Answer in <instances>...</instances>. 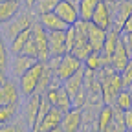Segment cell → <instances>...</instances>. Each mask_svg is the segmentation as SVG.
Instances as JSON below:
<instances>
[{
  "mask_svg": "<svg viewBox=\"0 0 132 132\" xmlns=\"http://www.w3.org/2000/svg\"><path fill=\"white\" fill-rule=\"evenodd\" d=\"M95 77L101 85V101L103 105H114V99L118 95V92L123 88L121 73L116 72L110 64L103 66L95 72Z\"/></svg>",
  "mask_w": 132,
  "mask_h": 132,
  "instance_id": "1",
  "label": "cell"
},
{
  "mask_svg": "<svg viewBox=\"0 0 132 132\" xmlns=\"http://www.w3.org/2000/svg\"><path fill=\"white\" fill-rule=\"evenodd\" d=\"M35 22V15H33L31 9H26V11H19L11 20L4 22V24H0V33H2V37L9 42L16 33H20L22 29L26 28H31V24Z\"/></svg>",
  "mask_w": 132,
  "mask_h": 132,
  "instance_id": "2",
  "label": "cell"
},
{
  "mask_svg": "<svg viewBox=\"0 0 132 132\" xmlns=\"http://www.w3.org/2000/svg\"><path fill=\"white\" fill-rule=\"evenodd\" d=\"M88 24H90V20H82V19H79L73 24L75 40H73V48H72L70 53L75 55L79 61H85L92 52V46L88 42Z\"/></svg>",
  "mask_w": 132,
  "mask_h": 132,
  "instance_id": "3",
  "label": "cell"
},
{
  "mask_svg": "<svg viewBox=\"0 0 132 132\" xmlns=\"http://www.w3.org/2000/svg\"><path fill=\"white\" fill-rule=\"evenodd\" d=\"M44 66L46 62L44 61H35L29 68L19 77V88H20V95L22 97H29L37 88V82L44 72Z\"/></svg>",
  "mask_w": 132,
  "mask_h": 132,
  "instance_id": "4",
  "label": "cell"
},
{
  "mask_svg": "<svg viewBox=\"0 0 132 132\" xmlns=\"http://www.w3.org/2000/svg\"><path fill=\"white\" fill-rule=\"evenodd\" d=\"M31 37L37 44L39 50V61H48L50 59V48H48V31L40 26V22L35 19V22L31 24Z\"/></svg>",
  "mask_w": 132,
  "mask_h": 132,
  "instance_id": "5",
  "label": "cell"
},
{
  "mask_svg": "<svg viewBox=\"0 0 132 132\" xmlns=\"http://www.w3.org/2000/svg\"><path fill=\"white\" fill-rule=\"evenodd\" d=\"M55 15L61 20H64L68 26H73L79 20V9H77V0H59L55 6Z\"/></svg>",
  "mask_w": 132,
  "mask_h": 132,
  "instance_id": "6",
  "label": "cell"
},
{
  "mask_svg": "<svg viewBox=\"0 0 132 132\" xmlns=\"http://www.w3.org/2000/svg\"><path fill=\"white\" fill-rule=\"evenodd\" d=\"M20 97V88L15 79L7 77L4 82H0V105H19Z\"/></svg>",
  "mask_w": 132,
  "mask_h": 132,
  "instance_id": "7",
  "label": "cell"
},
{
  "mask_svg": "<svg viewBox=\"0 0 132 132\" xmlns=\"http://www.w3.org/2000/svg\"><path fill=\"white\" fill-rule=\"evenodd\" d=\"M62 110L53 106L48 110V114L42 118V121L33 128V130H37V132H55V130H61V121H62Z\"/></svg>",
  "mask_w": 132,
  "mask_h": 132,
  "instance_id": "8",
  "label": "cell"
},
{
  "mask_svg": "<svg viewBox=\"0 0 132 132\" xmlns=\"http://www.w3.org/2000/svg\"><path fill=\"white\" fill-rule=\"evenodd\" d=\"M79 68H82V61H79L75 55L72 53H64L59 61V66H57V70H55V75L64 81V79H68L70 75H73Z\"/></svg>",
  "mask_w": 132,
  "mask_h": 132,
  "instance_id": "9",
  "label": "cell"
},
{
  "mask_svg": "<svg viewBox=\"0 0 132 132\" xmlns=\"http://www.w3.org/2000/svg\"><path fill=\"white\" fill-rule=\"evenodd\" d=\"M90 22H94L95 26L103 28V29H110L114 26V13H112V7L105 2L99 0V4L95 6V11L92 15Z\"/></svg>",
  "mask_w": 132,
  "mask_h": 132,
  "instance_id": "10",
  "label": "cell"
},
{
  "mask_svg": "<svg viewBox=\"0 0 132 132\" xmlns=\"http://www.w3.org/2000/svg\"><path fill=\"white\" fill-rule=\"evenodd\" d=\"M66 29L64 31H48L50 57H62L64 53H68L66 52Z\"/></svg>",
  "mask_w": 132,
  "mask_h": 132,
  "instance_id": "11",
  "label": "cell"
},
{
  "mask_svg": "<svg viewBox=\"0 0 132 132\" xmlns=\"http://www.w3.org/2000/svg\"><path fill=\"white\" fill-rule=\"evenodd\" d=\"M82 128V108L72 106L68 112L62 114V121H61V130L64 132H75Z\"/></svg>",
  "mask_w": 132,
  "mask_h": 132,
  "instance_id": "12",
  "label": "cell"
},
{
  "mask_svg": "<svg viewBox=\"0 0 132 132\" xmlns=\"http://www.w3.org/2000/svg\"><path fill=\"white\" fill-rule=\"evenodd\" d=\"M119 35H121V31H119V28H116V26H112L110 29H106L105 44H103V50H101V55L105 59V64H110V57H112L116 46H118V42H119Z\"/></svg>",
  "mask_w": 132,
  "mask_h": 132,
  "instance_id": "13",
  "label": "cell"
},
{
  "mask_svg": "<svg viewBox=\"0 0 132 132\" xmlns=\"http://www.w3.org/2000/svg\"><path fill=\"white\" fill-rule=\"evenodd\" d=\"M35 61H37V59H31V57H28V55H24V53H15L13 59L9 61V72H11V75H13L15 79H19Z\"/></svg>",
  "mask_w": 132,
  "mask_h": 132,
  "instance_id": "14",
  "label": "cell"
},
{
  "mask_svg": "<svg viewBox=\"0 0 132 132\" xmlns=\"http://www.w3.org/2000/svg\"><path fill=\"white\" fill-rule=\"evenodd\" d=\"M40 97L42 94L39 92H33L29 97H26V106H24V119L29 127V130L33 128V125H35V119H37V110H39V103H40Z\"/></svg>",
  "mask_w": 132,
  "mask_h": 132,
  "instance_id": "15",
  "label": "cell"
},
{
  "mask_svg": "<svg viewBox=\"0 0 132 132\" xmlns=\"http://www.w3.org/2000/svg\"><path fill=\"white\" fill-rule=\"evenodd\" d=\"M112 116H114V105H103L101 110L97 114V119L94 121V130L99 132H110V123H112Z\"/></svg>",
  "mask_w": 132,
  "mask_h": 132,
  "instance_id": "16",
  "label": "cell"
},
{
  "mask_svg": "<svg viewBox=\"0 0 132 132\" xmlns=\"http://www.w3.org/2000/svg\"><path fill=\"white\" fill-rule=\"evenodd\" d=\"M39 22H40V26L46 31H64L66 28H68V24H66L64 20H61L59 16L55 15V11L39 15Z\"/></svg>",
  "mask_w": 132,
  "mask_h": 132,
  "instance_id": "17",
  "label": "cell"
},
{
  "mask_svg": "<svg viewBox=\"0 0 132 132\" xmlns=\"http://www.w3.org/2000/svg\"><path fill=\"white\" fill-rule=\"evenodd\" d=\"M110 7H112V13H114V26L121 28L123 20L128 15H132V0H118Z\"/></svg>",
  "mask_w": 132,
  "mask_h": 132,
  "instance_id": "18",
  "label": "cell"
},
{
  "mask_svg": "<svg viewBox=\"0 0 132 132\" xmlns=\"http://www.w3.org/2000/svg\"><path fill=\"white\" fill-rule=\"evenodd\" d=\"M128 61H130V53L127 52V48H125L123 42L119 40L118 46H116V50H114V53H112V57H110V66H112L116 72L121 73Z\"/></svg>",
  "mask_w": 132,
  "mask_h": 132,
  "instance_id": "19",
  "label": "cell"
},
{
  "mask_svg": "<svg viewBox=\"0 0 132 132\" xmlns=\"http://www.w3.org/2000/svg\"><path fill=\"white\" fill-rule=\"evenodd\" d=\"M105 37H106V29L95 26L94 22L88 24V42L92 46V52H101L105 44Z\"/></svg>",
  "mask_w": 132,
  "mask_h": 132,
  "instance_id": "20",
  "label": "cell"
},
{
  "mask_svg": "<svg viewBox=\"0 0 132 132\" xmlns=\"http://www.w3.org/2000/svg\"><path fill=\"white\" fill-rule=\"evenodd\" d=\"M82 77H85V64H82V68H79L73 75H70L68 79L62 81V88L68 92L70 97H73V95L82 88Z\"/></svg>",
  "mask_w": 132,
  "mask_h": 132,
  "instance_id": "21",
  "label": "cell"
},
{
  "mask_svg": "<svg viewBox=\"0 0 132 132\" xmlns=\"http://www.w3.org/2000/svg\"><path fill=\"white\" fill-rule=\"evenodd\" d=\"M20 7L22 2H19V0H0V24L11 20L20 11Z\"/></svg>",
  "mask_w": 132,
  "mask_h": 132,
  "instance_id": "22",
  "label": "cell"
},
{
  "mask_svg": "<svg viewBox=\"0 0 132 132\" xmlns=\"http://www.w3.org/2000/svg\"><path fill=\"white\" fill-rule=\"evenodd\" d=\"M29 37H31V28H26V29H22L20 33H16V35L7 42V44H9V52H11V55L20 53L22 48H24V44L29 40Z\"/></svg>",
  "mask_w": 132,
  "mask_h": 132,
  "instance_id": "23",
  "label": "cell"
},
{
  "mask_svg": "<svg viewBox=\"0 0 132 132\" xmlns=\"http://www.w3.org/2000/svg\"><path fill=\"white\" fill-rule=\"evenodd\" d=\"M99 4V0H77V9H79V19L90 20L92 15L95 11V6Z\"/></svg>",
  "mask_w": 132,
  "mask_h": 132,
  "instance_id": "24",
  "label": "cell"
},
{
  "mask_svg": "<svg viewBox=\"0 0 132 132\" xmlns=\"http://www.w3.org/2000/svg\"><path fill=\"white\" fill-rule=\"evenodd\" d=\"M114 106H118L121 110L132 108V94H130L128 88H121L118 92V95H116V99H114Z\"/></svg>",
  "mask_w": 132,
  "mask_h": 132,
  "instance_id": "25",
  "label": "cell"
},
{
  "mask_svg": "<svg viewBox=\"0 0 132 132\" xmlns=\"http://www.w3.org/2000/svg\"><path fill=\"white\" fill-rule=\"evenodd\" d=\"M82 64H85V68L94 70V72H97L99 68L106 66V64H105V59H103V55H101V52H90V55L82 61Z\"/></svg>",
  "mask_w": 132,
  "mask_h": 132,
  "instance_id": "26",
  "label": "cell"
},
{
  "mask_svg": "<svg viewBox=\"0 0 132 132\" xmlns=\"http://www.w3.org/2000/svg\"><path fill=\"white\" fill-rule=\"evenodd\" d=\"M9 61H11L9 44H7V40L2 37V33H0V68L7 72V70H9Z\"/></svg>",
  "mask_w": 132,
  "mask_h": 132,
  "instance_id": "27",
  "label": "cell"
},
{
  "mask_svg": "<svg viewBox=\"0 0 132 132\" xmlns=\"http://www.w3.org/2000/svg\"><path fill=\"white\" fill-rule=\"evenodd\" d=\"M29 127H28V123H26V119L22 118V116H19L16 114L15 118L9 121V123H6V125H2L0 127V130H4V132H11V130H16V132H22V130H28Z\"/></svg>",
  "mask_w": 132,
  "mask_h": 132,
  "instance_id": "28",
  "label": "cell"
},
{
  "mask_svg": "<svg viewBox=\"0 0 132 132\" xmlns=\"http://www.w3.org/2000/svg\"><path fill=\"white\" fill-rule=\"evenodd\" d=\"M53 75H55V72H53V70H52V68H50V66L46 64V66H44V72H42V75H40V79H39V82H37V88H35V92L44 94V92H46V88L50 86V82H52Z\"/></svg>",
  "mask_w": 132,
  "mask_h": 132,
  "instance_id": "29",
  "label": "cell"
},
{
  "mask_svg": "<svg viewBox=\"0 0 132 132\" xmlns=\"http://www.w3.org/2000/svg\"><path fill=\"white\" fill-rule=\"evenodd\" d=\"M57 4H59V0H37V2H35V6L31 7V11L39 16V15H44V13L53 11Z\"/></svg>",
  "mask_w": 132,
  "mask_h": 132,
  "instance_id": "30",
  "label": "cell"
},
{
  "mask_svg": "<svg viewBox=\"0 0 132 132\" xmlns=\"http://www.w3.org/2000/svg\"><path fill=\"white\" fill-rule=\"evenodd\" d=\"M19 114V105H0V125L9 123Z\"/></svg>",
  "mask_w": 132,
  "mask_h": 132,
  "instance_id": "31",
  "label": "cell"
},
{
  "mask_svg": "<svg viewBox=\"0 0 132 132\" xmlns=\"http://www.w3.org/2000/svg\"><path fill=\"white\" fill-rule=\"evenodd\" d=\"M125 130V114L121 108L114 106V116H112V123H110V132H121Z\"/></svg>",
  "mask_w": 132,
  "mask_h": 132,
  "instance_id": "32",
  "label": "cell"
},
{
  "mask_svg": "<svg viewBox=\"0 0 132 132\" xmlns=\"http://www.w3.org/2000/svg\"><path fill=\"white\" fill-rule=\"evenodd\" d=\"M53 106L61 108L62 112H68V110L72 108V97L68 95V92H66V90L62 88V85H61V88H59V94H57V101H55V105H53Z\"/></svg>",
  "mask_w": 132,
  "mask_h": 132,
  "instance_id": "33",
  "label": "cell"
},
{
  "mask_svg": "<svg viewBox=\"0 0 132 132\" xmlns=\"http://www.w3.org/2000/svg\"><path fill=\"white\" fill-rule=\"evenodd\" d=\"M50 108H52V103H50L48 101V99L44 97V94H42V97H40V103H39V110H37V119H35V125H33V128H35L40 121H42V118H44V116L48 114V110ZM31 128V130H33Z\"/></svg>",
  "mask_w": 132,
  "mask_h": 132,
  "instance_id": "34",
  "label": "cell"
},
{
  "mask_svg": "<svg viewBox=\"0 0 132 132\" xmlns=\"http://www.w3.org/2000/svg\"><path fill=\"white\" fill-rule=\"evenodd\" d=\"M20 53H24V55H28L31 59H37L39 61V50H37V44H35V40H33V37H29V40L24 44Z\"/></svg>",
  "mask_w": 132,
  "mask_h": 132,
  "instance_id": "35",
  "label": "cell"
},
{
  "mask_svg": "<svg viewBox=\"0 0 132 132\" xmlns=\"http://www.w3.org/2000/svg\"><path fill=\"white\" fill-rule=\"evenodd\" d=\"M121 81H123V88L130 86V82H132V57H130V61L127 62V66L121 72Z\"/></svg>",
  "mask_w": 132,
  "mask_h": 132,
  "instance_id": "36",
  "label": "cell"
},
{
  "mask_svg": "<svg viewBox=\"0 0 132 132\" xmlns=\"http://www.w3.org/2000/svg\"><path fill=\"white\" fill-rule=\"evenodd\" d=\"M119 40L123 42V46L127 48V52H128V53H130V57H132V33H123V31H121Z\"/></svg>",
  "mask_w": 132,
  "mask_h": 132,
  "instance_id": "37",
  "label": "cell"
},
{
  "mask_svg": "<svg viewBox=\"0 0 132 132\" xmlns=\"http://www.w3.org/2000/svg\"><path fill=\"white\" fill-rule=\"evenodd\" d=\"M119 31H123V33H132V15H128L127 19L123 20V24H121Z\"/></svg>",
  "mask_w": 132,
  "mask_h": 132,
  "instance_id": "38",
  "label": "cell"
},
{
  "mask_svg": "<svg viewBox=\"0 0 132 132\" xmlns=\"http://www.w3.org/2000/svg\"><path fill=\"white\" fill-rule=\"evenodd\" d=\"M125 114V130H132V108L123 110Z\"/></svg>",
  "mask_w": 132,
  "mask_h": 132,
  "instance_id": "39",
  "label": "cell"
},
{
  "mask_svg": "<svg viewBox=\"0 0 132 132\" xmlns=\"http://www.w3.org/2000/svg\"><path fill=\"white\" fill-rule=\"evenodd\" d=\"M35 2H37V0H24V6H26L28 9H31L33 6H35Z\"/></svg>",
  "mask_w": 132,
  "mask_h": 132,
  "instance_id": "40",
  "label": "cell"
},
{
  "mask_svg": "<svg viewBox=\"0 0 132 132\" xmlns=\"http://www.w3.org/2000/svg\"><path fill=\"white\" fill-rule=\"evenodd\" d=\"M7 79V72L6 70H2V68H0V82H4Z\"/></svg>",
  "mask_w": 132,
  "mask_h": 132,
  "instance_id": "41",
  "label": "cell"
},
{
  "mask_svg": "<svg viewBox=\"0 0 132 132\" xmlns=\"http://www.w3.org/2000/svg\"><path fill=\"white\" fill-rule=\"evenodd\" d=\"M101 2H105V4H108V6H114L118 0H101Z\"/></svg>",
  "mask_w": 132,
  "mask_h": 132,
  "instance_id": "42",
  "label": "cell"
},
{
  "mask_svg": "<svg viewBox=\"0 0 132 132\" xmlns=\"http://www.w3.org/2000/svg\"><path fill=\"white\" fill-rule=\"evenodd\" d=\"M128 90H130V94H132V82H130V86H128Z\"/></svg>",
  "mask_w": 132,
  "mask_h": 132,
  "instance_id": "43",
  "label": "cell"
},
{
  "mask_svg": "<svg viewBox=\"0 0 132 132\" xmlns=\"http://www.w3.org/2000/svg\"><path fill=\"white\" fill-rule=\"evenodd\" d=\"M19 2H22V0H19Z\"/></svg>",
  "mask_w": 132,
  "mask_h": 132,
  "instance_id": "44",
  "label": "cell"
}]
</instances>
